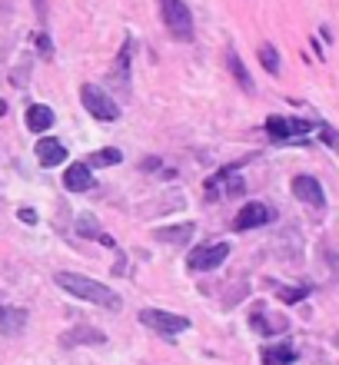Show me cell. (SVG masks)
<instances>
[{
    "label": "cell",
    "mask_w": 339,
    "mask_h": 365,
    "mask_svg": "<svg viewBox=\"0 0 339 365\" xmlns=\"http://www.w3.org/2000/svg\"><path fill=\"white\" fill-rule=\"evenodd\" d=\"M226 67H230V73L236 77V83H240L246 93H253V77L246 73V67H243V60H240V53H236V50H230V53H226Z\"/></svg>",
    "instance_id": "e0dca14e"
},
{
    "label": "cell",
    "mask_w": 339,
    "mask_h": 365,
    "mask_svg": "<svg viewBox=\"0 0 339 365\" xmlns=\"http://www.w3.org/2000/svg\"><path fill=\"white\" fill-rule=\"evenodd\" d=\"M34 7H37V17L44 20V14H47V7H44V0H34Z\"/></svg>",
    "instance_id": "4316f807"
},
{
    "label": "cell",
    "mask_w": 339,
    "mask_h": 365,
    "mask_svg": "<svg viewBox=\"0 0 339 365\" xmlns=\"http://www.w3.org/2000/svg\"><path fill=\"white\" fill-rule=\"evenodd\" d=\"M226 256H230V246H226V242H210V246H196L186 262H190L193 272H210V269H216Z\"/></svg>",
    "instance_id": "8992f818"
},
{
    "label": "cell",
    "mask_w": 339,
    "mask_h": 365,
    "mask_svg": "<svg viewBox=\"0 0 339 365\" xmlns=\"http://www.w3.org/2000/svg\"><path fill=\"white\" fill-rule=\"evenodd\" d=\"M37 160L40 166H57L67 160V146L60 143V140H54V136H44L37 143Z\"/></svg>",
    "instance_id": "7c38bea8"
},
{
    "label": "cell",
    "mask_w": 339,
    "mask_h": 365,
    "mask_svg": "<svg viewBox=\"0 0 339 365\" xmlns=\"http://www.w3.org/2000/svg\"><path fill=\"white\" fill-rule=\"evenodd\" d=\"M303 296H306V289H283V292H280L283 302H300Z\"/></svg>",
    "instance_id": "cb8c5ba5"
},
{
    "label": "cell",
    "mask_w": 339,
    "mask_h": 365,
    "mask_svg": "<svg viewBox=\"0 0 339 365\" xmlns=\"http://www.w3.org/2000/svg\"><path fill=\"white\" fill-rule=\"evenodd\" d=\"M0 319H4V306H0Z\"/></svg>",
    "instance_id": "83f0119b"
},
{
    "label": "cell",
    "mask_w": 339,
    "mask_h": 365,
    "mask_svg": "<svg viewBox=\"0 0 339 365\" xmlns=\"http://www.w3.org/2000/svg\"><path fill=\"white\" fill-rule=\"evenodd\" d=\"M27 126L34 130V133H44V130H50L54 126V110L44 103H34L27 110Z\"/></svg>",
    "instance_id": "9a60e30c"
},
{
    "label": "cell",
    "mask_w": 339,
    "mask_h": 365,
    "mask_svg": "<svg viewBox=\"0 0 339 365\" xmlns=\"http://www.w3.org/2000/svg\"><path fill=\"white\" fill-rule=\"evenodd\" d=\"M243 190H246V182L236 176V166H223V170H216V173L203 182V196L210 202L223 200V196H240Z\"/></svg>",
    "instance_id": "3957f363"
},
{
    "label": "cell",
    "mask_w": 339,
    "mask_h": 365,
    "mask_svg": "<svg viewBox=\"0 0 339 365\" xmlns=\"http://www.w3.org/2000/svg\"><path fill=\"white\" fill-rule=\"evenodd\" d=\"M27 322V312L24 309H4V319H0V332H7V336H17L20 329Z\"/></svg>",
    "instance_id": "d6986e66"
},
{
    "label": "cell",
    "mask_w": 339,
    "mask_h": 365,
    "mask_svg": "<svg viewBox=\"0 0 339 365\" xmlns=\"http://www.w3.org/2000/svg\"><path fill=\"white\" fill-rule=\"evenodd\" d=\"M313 123H306V120H286V116H270L266 120V133H270V140H276V143H286V140H296V136L310 133Z\"/></svg>",
    "instance_id": "52a82bcc"
},
{
    "label": "cell",
    "mask_w": 339,
    "mask_h": 365,
    "mask_svg": "<svg viewBox=\"0 0 339 365\" xmlns=\"http://www.w3.org/2000/svg\"><path fill=\"white\" fill-rule=\"evenodd\" d=\"M37 47H40V53H44V57H50V53H54V43H50L47 34H40V37H37Z\"/></svg>",
    "instance_id": "d4e9b609"
},
{
    "label": "cell",
    "mask_w": 339,
    "mask_h": 365,
    "mask_svg": "<svg viewBox=\"0 0 339 365\" xmlns=\"http://www.w3.org/2000/svg\"><path fill=\"white\" fill-rule=\"evenodd\" d=\"M193 222H180V226H163V230H156V242H170V246H183V242L193 240Z\"/></svg>",
    "instance_id": "4fadbf2b"
},
{
    "label": "cell",
    "mask_w": 339,
    "mask_h": 365,
    "mask_svg": "<svg viewBox=\"0 0 339 365\" xmlns=\"http://www.w3.org/2000/svg\"><path fill=\"white\" fill-rule=\"evenodd\" d=\"M293 196L300 202H306V206H313V210H323V206H326V192H323L316 176H296V180H293Z\"/></svg>",
    "instance_id": "ba28073f"
},
{
    "label": "cell",
    "mask_w": 339,
    "mask_h": 365,
    "mask_svg": "<svg viewBox=\"0 0 339 365\" xmlns=\"http://www.w3.org/2000/svg\"><path fill=\"white\" fill-rule=\"evenodd\" d=\"M74 230H77V236H87V240H100L103 236L97 216H90V212H80L77 220H74Z\"/></svg>",
    "instance_id": "ac0fdd59"
},
{
    "label": "cell",
    "mask_w": 339,
    "mask_h": 365,
    "mask_svg": "<svg viewBox=\"0 0 339 365\" xmlns=\"http://www.w3.org/2000/svg\"><path fill=\"white\" fill-rule=\"evenodd\" d=\"M120 160H123L120 150H97V153L87 160V166H116Z\"/></svg>",
    "instance_id": "7402d4cb"
},
{
    "label": "cell",
    "mask_w": 339,
    "mask_h": 365,
    "mask_svg": "<svg viewBox=\"0 0 339 365\" xmlns=\"http://www.w3.org/2000/svg\"><path fill=\"white\" fill-rule=\"evenodd\" d=\"M320 140L326 146H333V150H339V136H336V130H330V126H323L320 130Z\"/></svg>",
    "instance_id": "603a6c76"
},
{
    "label": "cell",
    "mask_w": 339,
    "mask_h": 365,
    "mask_svg": "<svg viewBox=\"0 0 339 365\" xmlns=\"http://www.w3.org/2000/svg\"><path fill=\"white\" fill-rule=\"evenodd\" d=\"M260 63L266 67V73H273V77L280 73V53H276V47H273V43H263V47H260Z\"/></svg>",
    "instance_id": "44dd1931"
},
{
    "label": "cell",
    "mask_w": 339,
    "mask_h": 365,
    "mask_svg": "<svg viewBox=\"0 0 339 365\" xmlns=\"http://www.w3.org/2000/svg\"><path fill=\"white\" fill-rule=\"evenodd\" d=\"M107 342V336L100 332V329L93 326H77V329H70V332H64L60 336V346L64 349H74V346H103Z\"/></svg>",
    "instance_id": "30bf717a"
},
{
    "label": "cell",
    "mask_w": 339,
    "mask_h": 365,
    "mask_svg": "<svg viewBox=\"0 0 339 365\" xmlns=\"http://www.w3.org/2000/svg\"><path fill=\"white\" fill-rule=\"evenodd\" d=\"M57 286L67 289L70 296L84 299V302H93V306H103V309H120L123 302H120V296H116L113 289H107L103 282H97V279H87L80 276V272H57Z\"/></svg>",
    "instance_id": "6da1fadb"
},
{
    "label": "cell",
    "mask_w": 339,
    "mask_h": 365,
    "mask_svg": "<svg viewBox=\"0 0 339 365\" xmlns=\"http://www.w3.org/2000/svg\"><path fill=\"white\" fill-rule=\"evenodd\" d=\"M296 362V349L293 346H266L263 349V365H293Z\"/></svg>",
    "instance_id": "2e32d148"
},
{
    "label": "cell",
    "mask_w": 339,
    "mask_h": 365,
    "mask_svg": "<svg viewBox=\"0 0 339 365\" xmlns=\"http://www.w3.org/2000/svg\"><path fill=\"white\" fill-rule=\"evenodd\" d=\"M140 322L146 329H153V332H163V336H176V332L190 329V319L186 316H173V312H163V309H143Z\"/></svg>",
    "instance_id": "5b68a950"
},
{
    "label": "cell",
    "mask_w": 339,
    "mask_h": 365,
    "mask_svg": "<svg viewBox=\"0 0 339 365\" xmlns=\"http://www.w3.org/2000/svg\"><path fill=\"white\" fill-rule=\"evenodd\" d=\"M64 186H67L70 192H87V190H93V173H90V166L87 163L67 166V173H64Z\"/></svg>",
    "instance_id": "8fae6325"
},
{
    "label": "cell",
    "mask_w": 339,
    "mask_h": 365,
    "mask_svg": "<svg viewBox=\"0 0 339 365\" xmlns=\"http://www.w3.org/2000/svg\"><path fill=\"white\" fill-rule=\"evenodd\" d=\"M253 332H263V336H276V332H286V319L283 316H266V312H256V316L250 319Z\"/></svg>",
    "instance_id": "5bb4252c"
},
{
    "label": "cell",
    "mask_w": 339,
    "mask_h": 365,
    "mask_svg": "<svg viewBox=\"0 0 339 365\" xmlns=\"http://www.w3.org/2000/svg\"><path fill=\"white\" fill-rule=\"evenodd\" d=\"M80 100H84V106L90 110V116L93 120H116L120 116V106L110 100V93L103 87H97V83H84L80 87Z\"/></svg>",
    "instance_id": "277c9868"
},
{
    "label": "cell",
    "mask_w": 339,
    "mask_h": 365,
    "mask_svg": "<svg viewBox=\"0 0 339 365\" xmlns=\"http://www.w3.org/2000/svg\"><path fill=\"white\" fill-rule=\"evenodd\" d=\"M130 50H133V43L130 40H123V47H120V57H116V70H113V77L120 80L116 87L126 90V67H130Z\"/></svg>",
    "instance_id": "ffe728a7"
},
{
    "label": "cell",
    "mask_w": 339,
    "mask_h": 365,
    "mask_svg": "<svg viewBox=\"0 0 339 365\" xmlns=\"http://www.w3.org/2000/svg\"><path fill=\"white\" fill-rule=\"evenodd\" d=\"M20 220L27 222V226H34V222H37V212H34V210H20Z\"/></svg>",
    "instance_id": "484cf974"
},
{
    "label": "cell",
    "mask_w": 339,
    "mask_h": 365,
    "mask_svg": "<svg viewBox=\"0 0 339 365\" xmlns=\"http://www.w3.org/2000/svg\"><path fill=\"white\" fill-rule=\"evenodd\" d=\"M160 14H163L166 30L176 40H193V17L183 0H160Z\"/></svg>",
    "instance_id": "7a4b0ae2"
},
{
    "label": "cell",
    "mask_w": 339,
    "mask_h": 365,
    "mask_svg": "<svg viewBox=\"0 0 339 365\" xmlns=\"http://www.w3.org/2000/svg\"><path fill=\"white\" fill-rule=\"evenodd\" d=\"M273 220V210L266 202H246L240 212H236V220H233V230H256V226H266Z\"/></svg>",
    "instance_id": "9c48e42d"
}]
</instances>
